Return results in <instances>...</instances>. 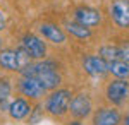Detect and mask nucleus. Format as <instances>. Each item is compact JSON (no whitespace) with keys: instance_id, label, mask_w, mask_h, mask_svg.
I'll use <instances>...</instances> for the list:
<instances>
[{"instance_id":"obj_1","label":"nucleus","mask_w":129,"mask_h":125,"mask_svg":"<svg viewBox=\"0 0 129 125\" xmlns=\"http://www.w3.org/2000/svg\"><path fill=\"white\" fill-rule=\"evenodd\" d=\"M22 77H35L41 82V86L48 89H57L60 84V74L57 72V67L52 62H38V64H29L26 69L21 70Z\"/></svg>"},{"instance_id":"obj_2","label":"nucleus","mask_w":129,"mask_h":125,"mask_svg":"<svg viewBox=\"0 0 129 125\" xmlns=\"http://www.w3.org/2000/svg\"><path fill=\"white\" fill-rule=\"evenodd\" d=\"M31 64V58L26 55V51L22 48L16 50H2L0 51V65L7 70H16L21 72L22 69H26Z\"/></svg>"},{"instance_id":"obj_3","label":"nucleus","mask_w":129,"mask_h":125,"mask_svg":"<svg viewBox=\"0 0 129 125\" xmlns=\"http://www.w3.org/2000/svg\"><path fill=\"white\" fill-rule=\"evenodd\" d=\"M71 96L72 94H71L69 89H53L52 94L47 98L45 110L55 116H62L67 111V108H69Z\"/></svg>"},{"instance_id":"obj_4","label":"nucleus","mask_w":129,"mask_h":125,"mask_svg":"<svg viewBox=\"0 0 129 125\" xmlns=\"http://www.w3.org/2000/svg\"><path fill=\"white\" fill-rule=\"evenodd\" d=\"M21 48L26 51V55L33 60H38V58H43L45 53H47V46H45V41H41L38 36L35 34H26L22 38V43H21Z\"/></svg>"},{"instance_id":"obj_5","label":"nucleus","mask_w":129,"mask_h":125,"mask_svg":"<svg viewBox=\"0 0 129 125\" xmlns=\"http://www.w3.org/2000/svg\"><path fill=\"white\" fill-rule=\"evenodd\" d=\"M107 98H109V101L115 103V105L124 103L129 98V82L126 79L112 81L109 86H107Z\"/></svg>"},{"instance_id":"obj_6","label":"nucleus","mask_w":129,"mask_h":125,"mask_svg":"<svg viewBox=\"0 0 129 125\" xmlns=\"http://www.w3.org/2000/svg\"><path fill=\"white\" fill-rule=\"evenodd\" d=\"M71 111V115L74 116V118H84V116H88L91 113V110H93V106H91V99H89L86 94H78V96L71 98L69 101V108H67Z\"/></svg>"},{"instance_id":"obj_7","label":"nucleus","mask_w":129,"mask_h":125,"mask_svg":"<svg viewBox=\"0 0 129 125\" xmlns=\"http://www.w3.org/2000/svg\"><path fill=\"white\" fill-rule=\"evenodd\" d=\"M19 91L28 98H33V99H38L45 94V87L41 86V82L35 77H22L19 81Z\"/></svg>"},{"instance_id":"obj_8","label":"nucleus","mask_w":129,"mask_h":125,"mask_svg":"<svg viewBox=\"0 0 129 125\" xmlns=\"http://www.w3.org/2000/svg\"><path fill=\"white\" fill-rule=\"evenodd\" d=\"M112 17L120 28L129 26V0H114L112 2Z\"/></svg>"},{"instance_id":"obj_9","label":"nucleus","mask_w":129,"mask_h":125,"mask_svg":"<svg viewBox=\"0 0 129 125\" xmlns=\"http://www.w3.org/2000/svg\"><path fill=\"white\" fill-rule=\"evenodd\" d=\"M120 115L114 108H100L93 116V125H119Z\"/></svg>"},{"instance_id":"obj_10","label":"nucleus","mask_w":129,"mask_h":125,"mask_svg":"<svg viewBox=\"0 0 129 125\" xmlns=\"http://www.w3.org/2000/svg\"><path fill=\"white\" fill-rule=\"evenodd\" d=\"M83 67L88 72L91 77H100L107 72V62L102 57H95V55H89L83 60Z\"/></svg>"},{"instance_id":"obj_11","label":"nucleus","mask_w":129,"mask_h":125,"mask_svg":"<svg viewBox=\"0 0 129 125\" xmlns=\"http://www.w3.org/2000/svg\"><path fill=\"white\" fill-rule=\"evenodd\" d=\"M74 17H76V22H79L81 26L91 28V26H96L100 22V12L95 9H89V7H81L76 10Z\"/></svg>"},{"instance_id":"obj_12","label":"nucleus","mask_w":129,"mask_h":125,"mask_svg":"<svg viewBox=\"0 0 129 125\" xmlns=\"http://www.w3.org/2000/svg\"><path fill=\"white\" fill-rule=\"evenodd\" d=\"M7 110H9V115L12 116L14 120H22V118H26V116L29 115L31 106H29V103H28L26 99L17 98V99H14V101L9 105Z\"/></svg>"},{"instance_id":"obj_13","label":"nucleus","mask_w":129,"mask_h":125,"mask_svg":"<svg viewBox=\"0 0 129 125\" xmlns=\"http://www.w3.org/2000/svg\"><path fill=\"white\" fill-rule=\"evenodd\" d=\"M38 29H40L41 36L52 43H64L66 41V33L60 28H57L55 24H41Z\"/></svg>"},{"instance_id":"obj_14","label":"nucleus","mask_w":129,"mask_h":125,"mask_svg":"<svg viewBox=\"0 0 129 125\" xmlns=\"http://www.w3.org/2000/svg\"><path fill=\"white\" fill-rule=\"evenodd\" d=\"M107 72L117 79H126L129 77V64L124 60H114V62H107Z\"/></svg>"},{"instance_id":"obj_15","label":"nucleus","mask_w":129,"mask_h":125,"mask_svg":"<svg viewBox=\"0 0 129 125\" xmlns=\"http://www.w3.org/2000/svg\"><path fill=\"white\" fill-rule=\"evenodd\" d=\"M67 33L69 34H72V36H76V38H79V39H84V38H89V29L88 28H84V26H81L79 22H69L67 26Z\"/></svg>"},{"instance_id":"obj_16","label":"nucleus","mask_w":129,"mask_h":125,"mask_svg":"<svg viewBox=\"0 0 129 125\" xmlns=\"http://www.w3.org/2000/svg\"><path fill=\"white\" fill-rule=\"evenodd\" d=\"M100 57L105 62H114V60H122L120 58L119 46H102L100 48Z\"/></svg>"},{"instance_id":"obj_17","label":"nucleus","mask_w":129,"mask_h":125,"mask_svg":"<svg viewBox=\"0 0 129 125\" xmlns=\"http://www.w3.org/2000/svg\"><path fill=\"white\" fill-rule=\"evenodd\" d=\"M41 120H43V108H41V106L31 108L29 115H28V123L29 125H36V123H40Z\"/></svg>"},{"instance_id":"obj_18","label":"nucleus","mask_w":129,"mask_h":125,"mask_svg":"<svg viewBox=\"0 0 129 125\" xmlns=\"http://www.w3.org/2000/svg\"><path fill=\"white\" fill-rule=\"evenodd\" d=\"M9 96H10V84L7 81L2 79V81H0V103L5 101Z\"/></svg>"},{"instance_id":"obj_19","label":"nucleus","mask_w":129,"mask_h":125,"mask_svg":"<svg viewBox=\"0 0 129 125\" xmlns=\"http://www.w3.org/2000/svg\"><path fill=\"white\" fill-rule=\"evenodd\" d=\"M119 50H120V58H122L124 62H127V64H129V43L122 45Z\"/></svg>"},{"instance_id":"obj_20","label":"nucleus","mask_w":129,"mask_h":125,"mask_svg":"<svg viewBox=\"0 0 129 125\" xmlns=\"http://www.w3.org/2000/svg\"><path fill=\"white\" fill-rule=\"evenodd\" d=\"M5 28V17H4V14L0 12V31Z\"/></svg>"},{"instance_id":"obj_21","label":"nucleus","mask_w":129,"mask_h":125,"mask_svg":"<svg viewBox=\"0 0 129 125\" xmlns=\"http://www.w3.org/2000/svg\"><path fill=\"white\" fill-rule=\"evenodd\" d=\"M124 125H129V111H127V115H126V118H124Z\"/></svg>"},{"instance_id":"obj_22","label":"nucleus","mask_w":129,"mask_h":125,"mask_svg":"<svg viewBox=\"0 0 129 125\" xmlns=\"http://www.w3.org/2000/svg\"><path fill=\"white\" fill-rule=\"evenodd\" d=\"M69 125H83V123H81V122H71Z\"/></svg>"},{"instance_id":"obj_23","label":"nucleus","mask_w":129,"mask_h":125,"mask_svg":"<svg viewBox=\"0 0 129 125\" xmlns=\"http://www.w3.org/2000/svg\"><path fill=\"white\" fill-rule=\"evenodd\" d=\"M0 46H2V39H0Z\"/></svg>"}]
</instances>
